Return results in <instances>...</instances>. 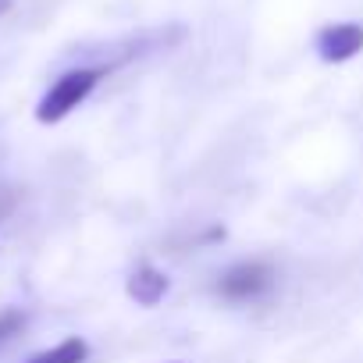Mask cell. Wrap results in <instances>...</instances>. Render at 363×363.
<instances>
[{"label": "cell", "mask_w": 363, "mask_h": 363, "mask_svg": "<svg viewBox=\"0 0 363 363\" xmlns=\"http://www.w3.org/2000/svg\"><path fill=\"white\" fill-rule=\"evenodd\" d=\"M104 75H107V72L96 68V65H86V68H72V72H65V75L43 93V100L36 104V121L54 125V121L68 118L79 104H86V96L96 89V82H100Z\"/></svg>", "instance_id": "6da1fadb"}, {"label": "cell", "mask_w": 363, "mask_h": 363, "mask_svg": "<svg viewBox=\"0 0 363 363\" xmlns=\"http://www.w3.org/2000/svg\"><path fill=\"white\" fill-rule=\"evenodd\" d=\"M274 289V271L264 264V260H246V264H235L221 274L218 281V296L228 299V303H250V299H260Z\"/></svg>", "instance_id": "7a4b0ae2"}, {"label": "cell", "mask_w": 363, "mask_h": 363, "mask_svg": "<svg viewBox=\"0 0 363 363\" xmlns=\"http://www.w3.org/2000/svg\"><path fill=\"white\" fill-rule=\"evenodd\" d=\"M359 50H363V26H356V22H335L317 33V54L328 65L352 61Z\"/></svg>", "instance_id": "3957f363"}, {"label": "cell", "mask_w": 363, "mask_h": 363, "mask_svg": "<svg viewBox=\"0 0 363 363\" xmlns=\"http://www.w3.org/2000/svg\"><path fill=\"white\" fill-rule=\"evenodd\" d=\"M125 292H128L139 306H157V303L164 299V292H167V278H164V271H157L153 264H139V267L128 274Z\"/></svg>", "instance_id": "277c9868"}, {"label": "cell", "mask_w": 363, "mask_h": 363, "mask_svg": "<svg viewBox=\"0 0 363 363\" xmlns=\"http://www.w3.org/2000/svg\"><path fill=\"white\" fill-rule=\"evenodd\" d=\"M86 356H89V345L82 338H65L54 349H43V352L29 356L26 363H86Z\"/></svg>", "instance_id": "5b68a950"}, {"label": "cell", "mask_w": 363, "mask_h": 363, "mask_svg": "<svg viewBox=\"0 0 363 363\" xmlns=\"http://www.w3.org/2000/svg\"><path fill=\"white\" fill-rule=\"evenodd\" d=\"M26 324H29V317L22 310H4L0 313V349H4L8 342H15L26 331Z\"/></svg>", "instance_id": "8992f818"}, {"label": "cell", "mask_w": 363, "mask_h": 363, "mask_svg": "<svg viewBox=\"0 0 363 363\" xmlns=\"http://www.w3.org/2000/svg\"><path fill=\"white\" fill-rule=\"evenodd\" d=\"M11 4H15V0H0V15H8V11H11Z\"/></svg>", "instance_id": "52a82bcc"}, {"label": "cell", "mask_w": 363, "mask_h": 363, "mask_svg": "<svg viewBox=\"0 0 363 363\" xmlns=\"http://www.w3.org/2000/svg\"><path fill=\"white\" fill-rule=\"evenodd\" d=\"M171 363H182V359H171Z\"/></svg>", "instance_id": "ba28073f"}]
</instances>
